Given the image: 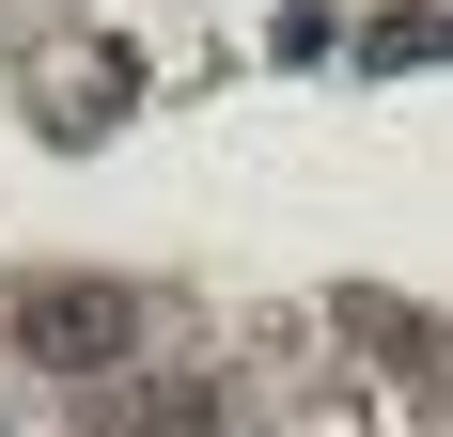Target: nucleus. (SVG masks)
<instances>
[{
  "label": "nucleus",
  "instance_id": "obj_1",
  "mask_svg": "<svg viewBox=\"0 0 453 437\" xmlns=\"http://www.w3.org/2000/svg\"><path fill=\"white\" fill-rule=\"evenodd\" d=\"M126 344H141L126 281H16L0 297V359H32V375H126Z\"/></svg>",
  "mask_w": 453,
  "mask_h": 437
},
{
  "label": "nucleus",
  "instance_id": "obj_2",
  "mask_svg": "<svg viewBox=\"0 0 453 437\" xmlns=\"http://www.w3.org/2000/svg\"><path fill=\"white\" fill-rule=\"evenodd\" d=\"M126 437H219V391H188V375H157V391L126 406Z\"/></svg>",
  "mask_w": 453,
  "mask_h": 437
},
{
  "label": "nucleus",
  "instance_id": "obj_3",
  "mask_svg": "<svg viewBox=\"0 0 453 437\" xmlns=\"http://www.w3.org/2000/svg\"><path fill=\"white\" fill-rule=\"evenodd\" d=\"M438 47H453V16H375L360 63H438Z\"/></svg>",
  "mask_w": 453,
  "mask_h": 437
}]
</instances>
